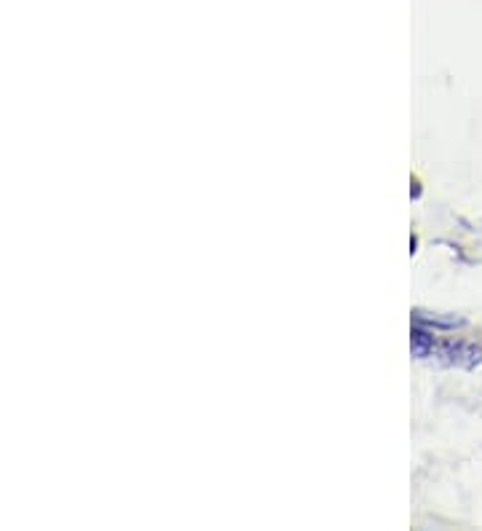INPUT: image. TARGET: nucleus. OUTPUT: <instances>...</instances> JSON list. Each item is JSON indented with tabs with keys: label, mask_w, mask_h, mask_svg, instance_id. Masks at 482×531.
Here are the masks:
<instances>
[{
	"label": "nucleus",
	"mask_w": 482,
	"mask_h": 531,
	"mask_svg": "<svg viewBox=\"0 0 482 531\" xmlns=\"http://www.w3.org/2000/svg\"><path fill=\"white\" fill-rule=\"evenodd\" d=\"M434 336L432 333H426V330H413V354L416 357H429L434 352Z\"/></svg>",
	"instance_id": "nucleus-2"
},
{
	"label": "nucleus",
	"mask_w": 482,
	"mask_h": 531,
	"mask_svg": "<svg viewBox=\"0 0 482 531\" xmlns=\"http://www.w3.org/2000/svg\"><path fill=\"white\" fill-rule=\"evenodd\" d=\"M442 357L450 365L474 368V365L482 363V349L474 344H464V341H448V344L442 346Z\"/></svg>",
	"instance_id": "nucleus-1"
}]
</instances>
